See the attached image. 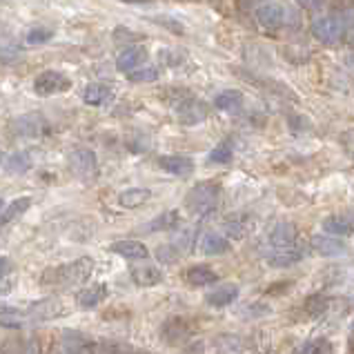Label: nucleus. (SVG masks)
Instances as JSON below:
<instances>
[{"instance_id": "1", "label": "nucleus", "mask_w": 354, "mask_h": 354, "mask_svg": "<svg viewBox=\"0 0 354 354\" xmlns=\"http://www.w3.org/2000/svg\"><path fill=\"white\" fill-rule=\"evenodd\" d=\"M94 272V259L83 257L76 259L74 263H67V266H60L54 270H47L43 283H52V286H63V288H72L85 283Z\"/></svg>"}, {"instance_id": "2", "label": "nucleus", "mask_w": 354, "mask_h": 354, "mask_svg": "<svg viewBox=\"0 0 354 354\" xmlns=\"http://www.w3.org/2000/svg\"><path fill=\"white\" fill-rule=\"evenodd\" d=\"M218 196H221V185L212 183V180H203V183H196L187 192L185 209L194 216H207L216 209Z\"/></svg>"}, {"instance_id": "3", "label": "nucleus", "mask_w": 354, "mask_h": 354, "mask_svg": "<svg viewBox=\"0 0 354 354\" xmlns=\"http://www.w3.org/2000/svg\"><path fill=\"white\" fill-rule=\"evenodd\" d=\"M310 32L321 45H337L343 32H346V25H343V20L337 16H319L315 23L310 25Z\"/></svg>"}, {"instance_id": "4", "label": "nucleus", "mask_w": 354, "mask_h": 354, "mask_svg": "<svg viewBox=\"0 0 354 354\" xmlns=\"http://www.w3.org/2000/svg\"><path fill=\"white\" fill-rule=\"evenodd\" d=\"M257 23L263 29H270V32H279L288 25V18H290V9H286L281 3H266L257 7L254 12Z\"/></svg>"}, {"instance_id": "5", "label": "nucleus", "mask_w": 354, "mask_h": 354, "mask_svg": "<svg viewBox=\"0 0 354 354\" xmlns=\"http://www.w3.org/2000/svg\"><path fill=\"white\" fill-rule=\"evenodd\" d=\"M69 169L74 171V176H78L80 180H92L96 178L98 174V160H96V154L92 149H74L72 154H69Z\"/></svg>"}, {"instance_id": "6", "label": "nucleus", "mask_w": 354, "mask_h": 354, "mask_svg": "<svg viewBox=\"0 0 354 354\" xmlns=\"http://www.w3.org/2000/svg\"><path fill=\"white\" fill-rule=\"evenodd\" d=\"M176 116H178V123H183V125H198V123H203V120H207L209 107L196 98H185L178 103Z\"/></svg>"}, {"instance_id": "7", "label": "nucleus", "mask_w": 354, "mask_h": 354, "mask_svg": "<svg viewBox=\"0 0 354 354\" xmlns=\"http://www.w3.org/2000/svg\"><path fill=\"white\" fill-rule=\"evenodd\" d=\"M72 87L69 83V78L58 74V72H43L38 74L36 80H34V89L40 94V96H52V94H60V92H67V89Z\"/></svg>"}, {"instance_id": "8", "label": "nucleus", "mask_w": 354, "mask_h": 354, "mask_svg": "<svg viewBox=\"0 0 354 354\" xmlns=\"http://www.w3.org/2000/svg\"><path fill=\"white\" fill-rule=\"evenodd\" d=\"M158 167L171 176H192L194 174V160L183 154H167L158 158Z\"/></svg>"}, {"instance_id": "9", "label": "nucleus", "mask_w": 354, "mask_h": 354, "mask_svg": "<svg viewBox=\"0 0 354 354\" xmlns=\"http://www.w3.org/2000/svg\"><path fill=\"white\" fill-rule=\"evenodd\" d=\"M65 312L67 310L60 299H45V301H36L34 306L27 310V317L34 321H49V319L63 317Z\"/></svg>"}, {"instance_id": "10", "label": "nucleus", "mask_w": 354, "mask_h": 354, "mask_svg": "<svg viewBox=\"0 0 354 354\" xmlns=\"http://www.w3.org/2000/svg\"><path fill=\"white\" fill-rule=\"evenodd\" d=\"M312 250L317 252L321 257H343L348 252V245L343 243L339 236H332V234H317L312 236Z\"/></svg>"}, {"instance_id": "11", "label": "nucleus", "mask_w": 354, "mask_h": 354, "mask_svg": "<svg viewBox=\"0 0 354 354\" xmlns=\"http://www.w3.org/2000/svg\"><path fill=\"white\" fill-rule=\"evenodd\" d=\"M131 281L140 288H154L163 281V270L151 266V263H143V266H134L131 268Z\"/></svg>"}, {"instance_id": "12", "label": "nucleus", "mask_w": 354, "mask_h": 354, "mask_svg": "<svg viewBox=\"0 0 354 354\" xmlns=\"http://www.w3.org/2000/svg\"><path fill=\"white\" fill-rule=\"evenodd\" d=\"M297 236H299V232L295 223H286V221H283V223H277L270 230L268 243L272 248H292L297 243Z\"/></svg>"}, {"instance_id": "13", "label": "nucleus", "mask_w": 354, "mask_h": 354, "mask_svg": "<svg viewBox=\"0 0 354 354\" xmlns=\"http://www.w3.org/2000/svg\"><path fill=\"white\" fill-rule=\"evenodd\" d=\"M301 259H303V252L297 250L295 245H292V248H274V250H272L270 254L266 257L268 266H270V268H279V270L297 266V263H299Z\"/></svg>"}, {"instance_id": "14", "label": "nucleus", "mask_w": 354, "mask_h": 354, "mask_svg": "<svg viewBox=\"0 0 354 354\" xmlns=\"http://www.w3.org/2000/svg\"><path fill=\"white\" fill-rule=\"evenodd\" d=\"M147 60V49L145 47H127L123 54L118 56L116 60V69L123 74L134 72V69L143 67Z\"/></svg>"}, {"instance_id": "15", "label": "nucleus", "mask_w": 354, "mask_h": 354, "mask_svg": "<svg viewBox=\"0 0 354 354\" xmlns=\"http://www.w3.org/2000/svg\"><path fill=\"white\" fill-rule=\"evenodd\" d=\"M109 250L129 261H145L149 257V250L145 248V243H140V241H116L109 245Z\"/></svg>"}, {"instance_id": "16", "label": "nucleus", "mask_w": 354, "mask_h": 354, "mask_svg": "<svg viewBox=\"0 0 354 354\" xmlns=\"http://www.w3.org/2000/svg\"><path fill=\"white\" fill-rule=\"evenodd\" d=\"M109 295V290L105 283H96V286H89L85 290H80L78 292V297H76V303H78V308H83V310H92L96 306H100Z\"/></svg>"}, {"instance_id": "17", "label": "nucleus", "mask_w": 354, "mask_h": 354, "mask_svg": "<svg viewBox=\"0 0 354 354\" xmlns=\"http://www.w3.org/2000/svg\"><path fill=\"white\" fill-rule=\"evenodd\" d=\"M239 299V286L234 283H225V286H218L216 290H212L205 297V303L209 308H227Z\"/></svg>"}, {"instance_id": "18", "label": "nucleus", "mask_w": 354, "mask_h": 354, "mask_svg": "<svg viewBox=\"0 0 354 354\" xmlns=\"http://www.w3.org/2000/svg\"><path fill=\"white\" fill-rule=\"evenodd\" d=\"M198 248H201V252H203L205 257H221V254H227L230 248H232V243L223 234H216V232H207V234L201 239Z\"/></svg>"}, {"instance_id": "19", "label": "nucleus", "mask_w": 354, "mask_h": 354, "mask_svg": "<svg viewBox=\"0 0 354 354\" xmlns=\"http://www.w3.org/2000/svg\"><path fill=\"white\" fill-rule=\"evenodd\" d=\"M60 348H63V354H92L87 339L78 330H63Z\"/></svg>"}, {"instance_id": "20", "label": "nucleus", "mask_w": 354, "mask_h": 354, "mask_svg": "<svg viewBox=\"0 0 354 354\" xmlns=\"http://www.w3.org/2000/svg\"><path fill=\"white\" fill-rule=\"evenodd\" d=\"M14 127H16V131L20 136L38 138L45 131V120L40 118L38 114H27V116H20L14 123Z\"/></svg>"}, {"instance_id": "21", "label": "nucleus", "mask_w": 354, "mask_h": 354, "mask_svg": "<svg viewBox=\"0 0 354 354\" xmlns=\"http://www.w3.org/2000/svg\"><path fill=\"white\" fill-rule=\"evenodd\" d=\"M185 279H187L189 286L203 288V286H212V283H216L218 281V274L209 266H203V263H201V266H192L187 270Z\"/></svg>"}, {"instance_id": "22", "label": "nucleus", "mask_w": 354, "mask_h": 354, "mask_svg": "<svg viewBox=\"0 0 354 354\" xmlns=\"http://www.w3.org/2000/svg\"><path fill=\"white\" fill-rule=\"evenodd\" d=\"M149 196H151V192L145 187H129V189H123L118 194V205L125 207V209H136L143 203H147Z\"/></svg>"}, {"instance_id": "23", "label": "nucleus", "mask_w": 354, "mask_h": 354, "mask_svg": "<svg viewBox=\"0 0 354 354\" xmlns=\"http://www.w3.org/2000/svg\"><path fill=\"white\" fill-rule=\"evenodd\" d=\"M243 100H245V96L239 89H223L214 96V107L221 112H236L243 107Z\"/></svg>"}, {"instance_id": "24", "label": "nucleus", "mask_w": 354, "mask_h": 354, "mask_svg": "<svg viewBox=\"0 0 354 354\" xmlns=\"http://www.w3.org/2000/svg\"><path fill=\"white\" fill-rule=\"evenodd\" d=\"M321 225H323V232H326V234L339 236V239H348L354 234V225L343 216H328V218H323Z\"/></svg>"}, {"instance_id": "25", "label": "nucleus", "mask_w": 354, "mask_h": 354, "mask_svg": "<svg viewBox=\"0 0 354 354\" xmlns=\"http://www.w3.org/2000/svg\"><path fill=\"white\" fill-rule=\"evenodd\" d=\"M112 98H114L112 89H109L107 85H100V83H94V85L85 87V92H83V100H85L87 105H94V107L107 105Z\"/></svg>"}, {"instance_id": "26", "label": "nucleus", "mask_w": 354, "mask_h": 354, "mask_svg": "<svg viewBox=\"0 0 354 354\" xmlns=\"http://www.w3.org/2000/svg\"><path fill=\"white\" fill-rule=\"evenodd\" d=\"M180 225V212L178 209H167L160 216L147 223V232H163V230H174Z\"/></svg>"}, {"instance_id": "27", "label": "nucleus", "mask_w": 354, "mask_h": 354, "mask_svg": "<svg viewBox=\"0 0 354 354\" xmlns=\"http://www.w3.org/2000/svg\"><path fill=\"white\" fill-rule=\"evenodd\" d=\"M248 218L243 214H234V216H227L225 223H223V230L230 239H243L248 234Z\"/></svg>"}, {"instance_id": "28", "label": "nucleus", "mask_w": 354, "mask_h": 354, "mask_svg": "<svg viewBox=\"0 0 354 354\" xmlns=\"http://www.w3.org/2000/svg\"><path fill=\"white\" fill-rule=\"evenodd\" d=\"M29 167H32V156L27 151H16L5 160V169L9 174H25Z\"/></svg>"}, {"instance_id": "29", "label": "nucleus", "mask_w": 354, "mask_h": 354, "mask_svg": "<svg viewBox=\"0 0 354 354\" xmlns=\"http://www.w3.org/2000/svg\"><path fill=\"white\" fill-rule=\"evenodd\" d=\"M29 205H32V198H27V196L16 198L12 205H7L3 209V214H0V225H5V223H9V221L18 218L20 214H25V212L29 209Z\"/></svg>"}, {"instance_id": "30", "label": "nucleus", "mask_w": 354, "mask_h": 354, "mask_svg": "<svg viewBox=\"0 0 354 354\" xmlns=\"http://www.w3.org/2000/svg\"><path fill=\"white\" fill-rule=\"evenodd\" d=\"M232 158H234V149H232V145L227 143V140L218 143L207 156V160L212 165H227V163H232Z\"/></svg>"}, {"instance_id": "31", "label": "nucleus", "mask_w": 354, "mask_h": 354, "mask_svg": "<svg viewBox=\"0 0 354 354\" xmlns=\"http://www.w3.org/2000/svg\"><path fill=\"white\" fill-rule=\"evenodd\" d=\"M158 76H160L158 67L143 65V67L134 69V72H129L127 80H129V83H154V80H158Z\"/></svg>"}, {"instance_id": "32", "label": "nucleus", "mask_w": 354, "mask_h": 354, "mask_svg": "<svg viewBox=\"0 0 354 354\" xmlns=\"http://www.w3.org/2000/svg\"><path fill=\"white\" fill-rule=\"evenodd\" d=\"M295 354H332V346L328 339H312L303 343Z\"/></svg>"}, {"instance_id": "33", "label": "nucleus", "mask_w": 354, "mask_h": 354, "mask_svg": "<svg viewBox=\"0 0 354 354\" xmlns=\"http://www.w3.org/2000/svg\"><path fill=\"white\" fill-rule=\"evenodd\" d=\"M52 36H54L52 29H45V27L32 29V32L27 34V43L29 45H43V43H47V40H52Z\"/></svg>"}, {"instance_id": "34", "label": "nucleus", "mask_w": 354, "mask_h": 354, "mask_svg": "<svg viewBox=\"0 0 354 354\" xmlns=\"http://www.w3.org/2000/svg\"><path fill=\"white\" fill-rule=\"evenodd\" d=\"M218 341H223V343H218V348L223 354H241V341L239 337H221Z\"/></svg>"}, {"instance_id": "35", "label": "nucleus", "mask_w": 354, "mask_h": 354, "mask_svg": "<svg viewBox=\"0 0 354 354\" xmlns=\"http://www.w3.org/2000/svg\"><path fill=\"white\" fill-rule=\"evenodd\" d=\"M178 248L171 243V245H160L158 248V252H156V257H158V261H163V263H174L176 259H178Z\"/></svg>"}, {"instance_id": "36", "label": "nucleus", "mask_w": 354, "mask_h": 354, "mask_svg": "<svg viewBox=\"0 0 354 354\" xmlns=\"http://www.w3.org/2000/svg\"><path fill=\"white\" fill-rule=\"evenodd\" d=\"M151 20H154V23H158V25H165L169 32H174V34H185V25L178 23V20H174V18L163 16V18H151Z\"/></svg>"}, {"instance_id": "37", "label": "nucleus", "mask_w": 354, "mask_h": 354, "mask_svg": "<svg viewBox=\"0 0 354 354\" xmlns=\"http://www.w3.org/2000/svg\"><path fill=\"white\" fill-rule=\"evenodd\" d=\"M7 317H27V312L12 308V306H0V319H7Z\"/></svg>"}, {"instance_id": "38", "label": "nucleus", "mask_w": 354, "mask_h": 354, "mask_svg": "<svg viewBox=\"0 0 354 354\" xmlns=\"http://www.w3.org/2000/svg\"><path fill=\"white\" fill-rule=\"evenodd\" d=\"M138 40L140 36L138 34H129V32H125V27H118L116 29V32H114V40H116V43H120V40Z\"/></svg>"}, {"instance_id": "39", "label": "nucleus", "mask_w": 354, "mask_h": 354, "mask_svg": "<svg viewBox=\"0 0 354 354\" xmlns=\"http://www.w3.org/2000/svg\"><path fill=\"white\" fill-rule=\"evenodd\" d=\"M20 354H40V343L36 339H29Z\"/></svg>"}, {"instance_id": "40", "label": "nucleus", "mask_w": 354, "mask_h": 354, "mask_svg": "<svg viewBox=\"0 0 354 354\" xmlns=\"http://www.w3.org/2000/svg\"><path fill=\"white\" fill-rule=\"evenodd\" d=\"M12 290H14V281H12V279L0 277V297L9 295V292H12Z\"/></svg>"}, {"instance_id": "41", "label": "nucleus", "mask_w": 354, "mask_h": 354, "mask_svg": "<svg viewBox=\"0 0 354 354\" xmlns=\"http://www.w3.org/2000/svg\"><path fill=\"white\" fill-rule=\"evenodd\" d=\"M12 270H14V263L9 259H5V257H0V277H7Z\"/></svg>"}, {"instance_id": "42", "label": "nucleus", "mask_w": 354, "mask_h": 354, "mask_svg": "<svg viewBox=\"0 0 354 354\" xmlns=\"http://www.w3.org/2000/svg\"><path fill=\"white\" fill-rule=\"evenodd\" d=\"M303 9H319L323 5V0H297Z\"/></svg>"}, {"instance_id": "43", "label": "nucleus", "mask_w": 354, "mask_h": 354, "mask_svg": "<svg viewBox=\"0 0 354 354\" xmlns=\"http://www.w3.org/2000/svg\"><path fill=\"white\" fill-rule=\"evenodd\" d=\"M346 63H348V65H350V67H352V69H354V52H352V54H348V56H346Z\"/></svg>"}, {"instance_id": "44", "label": "nucleus", "mask_w": 354, "mask_h": 354, "mask_svg": "<svg viewBox=\"0 0 354 354\" xmlns=\"http://www.w3.org/2000/svg\"><path fill=\"white\" fill-rule=\"evenodd\" d=\"M348 281H350V283H352V286H354V270L350 272V277H348Z\"/></svg>"}, {"instance_id": "45", "label": "nucleus", "mask_w": 354, "mask_h": 354, "mask_svg": "<svg viewBox=\"0 0 354 354\" xmlns=\"http://www.w3.org/2000/svg\"><path fill=\"white\" fill-rule=\"evenodd\" d=\"M0 212H3V198H0Z\"/></svg>"}, {"instance_id": "46", "label": "nucleus", "mask_w": 354, "mask_h": 354, "mask_svg": "<svg viewBox=\"0 0 354 354\" xmlns=\"http://www.w3.org/2000/svg\"><path fill=\"white\" fill-rule=\"evenodd\" d=\"M352 332H354V321H352Z\"/></svg>"}]
</instances>
